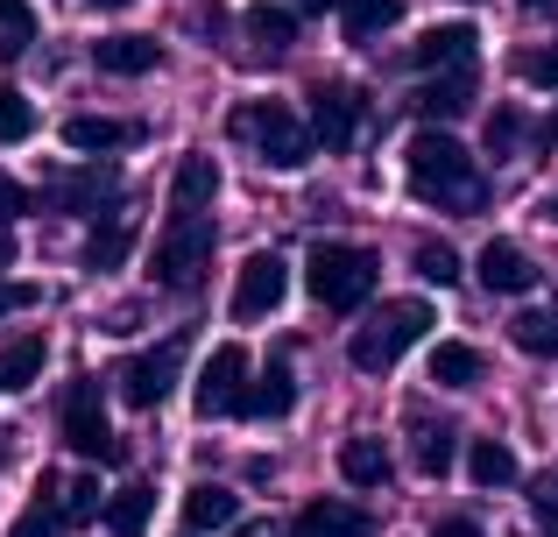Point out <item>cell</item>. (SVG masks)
<instances>
[{
  "mask_svg": "<svg viewBox=\"0 0 558 537\" xmlns=\"http://www.w3.org/2000/svg\"><path fill=\"white\" fill-rule=\"evenodd\" d=\"M227 135L247 142L269 170H304L312 163V135H304V121L283 107V99H247V107H233Z\"/></svg>",
  "mask_w": 558,
  "mask_h": 537,
  "instance_id": "obj_3",
  "label": "cell"
},
{
  "mask_svg": "<svg viewBox=\"0 0 558 537\" xmlns=\"http://www.w3.org/2000/svg\"><path fill=\"white\" fill-rule=\"evenodd\" d=\"M205 263H213V220L178 212V227H170V234L156 241V255H149V276H156L163 290H198Z\"/></svg>",
  "mask_w": 558,
  "mask_h": 537,
  "instance_id": "obj_5",
  "label": "cell"
},
{
  "mask_svg": "<svg viewBox=\"0 0 558 537\" xmlns=\"http://www.w3.org/2000/svg\"><path fill=\"white\" fill-rule=\"evenodd\" d=\"M36 50V8L28 0H0V64Z\"/></svg>",
  "mask_w": 558,
  "mask_h": 537,
  "instance_id": "obj_29",
  "label": "cell"
},
{
  "mask_svg": "<svg viewBox=\"0 0 558 537\" xmlns=\"http://www.w3.org/2000/svg\"><path fill=\"white\" fill-rule=\"evenodd\" d=\"M537 149H545V156L558 149V113H551V121H545V127H537Z\"/></svg>",
  "mask_w": 558,
  "mask_h": 537,
  "instance_id": "obj_42",
  "label": "cell"
},
{
  "mask_svg": "<svg viewBox=\"0 0 558 537\" xmlns=\"http://www.w3.org/2000/svg\"><path fill=\"white\" fill-rule=\"evenodd\" d=\"M517 142H523V113L517 107H495L488 113V156H495V163H509V156H517Z\"/></svg>",
  "mask_w": 558,
  "mask_h": 537,
  "instance_id": "obj_36",
  "label": "cell"
},
{
  "mask_svg": "<svg viewBox=\"0 0 558 537\" xmlns=\"http://www.w3.org/2000/svg\"><path fill=\"white\" fill-rule=\"evenodd\" d=\"M99 510H107V496H99L93 474H78L71 488H57V516H64V524H93Z\"/></svg>",
  "mask_w": 558,
  "mask_h": 537,
  "instance_id": "obj_34",
  "label": "cell"
},
{
  "mask_svg": "<svg viewBox=\"0 0 558 537\" xmlns=\"http://www.w3.org/2000/svg\"><path fill=\"white\" fill-rule=\"evenodd\" d=\"M381 283V263L375 248H354V241H318L304 255V290H312L326 312H361Z\"/></svg>",
  "mask_w": 558,
  "mask_h": 537,
  "instance_id": "obj_2",
  "label": "cell"
},
{
  "mask_svg": "<svg viewBox=\"0 0 558 537\" xmlns=\"http://www.w3.org/2000/svg\"><path fill=\"white\" fill-rule=\"evenodd\" d=\"M28 304H36V290H28V283H0V318H8V312H28Z\"/></svg>",
  "mask_w": 558,
  "mask_h": 537,
  "instance_id": "obj_40",
  "label": "cell"
},
{
  "mask_svg": "<svg viewBox=\"0 0 558 537\" xmlns=\"http://www.w3.org/2000/svg\"><path fill=\"white\" fill-rule=\"evenodd\" d=\"M531 510H537V524H545V537H558V481L551 474H531Z\"/></svg>",
  "mask_w": 558,
  "mask_h": 537,
  "instance_id": "obj_38",
  "label": "cell"
},
{
  "mask_svg": "<svg viewBox=\"0 0 558 537\" xmlns=\"http://www.w3.org/2000/svg\"><path fill=\"white\" fill-rule=\"evenodd\" d=\"M128 248H135V227H128V212H107V220L85 234V269H121L128 263Z\"/></svg>",
  "mask_w": 558,
  "mask_h": 537,
  "instance_id": "obj_23",
  "label": "cell"
},
{
  "mask_svg": "<svg viewBox=\"0 0 558 537\" xmlns=\"http://www.w3.org/2000/svg\"><path fill=\"white\" fill-rule=\"evenodd\" d=\"M0 269H14V234L0 227Z\"/></svg>",
  "mask_w": 558,
  "mask_h": 537,
  "instance_id": "obj_43",
  "label": "cell"
},
{
  "mask_svg": "<svg viewBox=\"0 0 558 537\" xmlns=\"http://www.w3.org/2000/svg\"><path fill=\"white\" fill-rule=\"evenodd\" d=\"M410 269H417L424 276V283H438V290H452V283H460V255H452L446 248V241H417V248H410Z\"/></svg>",
  "mask_w": 558,
  "mask_h": 537,
  "instance_id": "obj_32",
  "label": "cell"
},
{
  "mask_svg": "<svg viewBox=\"0 0 558 537\" xmlns=\"http://www.w3.org/2000/svg\"><path fill=\"white\" fill-rule=\"evenodd\" d=\"M241 22H247V36H255V42H262L269 57L298 42V14H290V8H276V0H255V8H247Z\"/></svg>",
  "mask_w": 558,
  "mask_h": 537,
  "instance_id": "obj_28",
  "label": "cell"
},
{
  "mask_svg": "<svg viewBox=\"0 0 558 537\" xmlns=\"http://www.w3.org/2000/svg\"><path fill=\"white\" fill-rule=\"evenodd\" d=\"M361 113H368V99H361L354 85H312V135L326 142L332 156H340V149H354Z\"/></svg>",
  "mask_w": 558,
  "mask_h": 537,
  "instance_id": "obj_10",
  "label": "cell"
},
{
  "mask_svg": "<svg viewBox=\"0 0 558 537\" xmlns=\"http://www.w3.org/2000/svg\"><path fill=\"white\" fill-rule=\"evenodd\" d=\"M517 453H509V446L502 439H474V446H466V481H474V488H509V481H517Z\"/></svg>",
  "mask_w": 558,
  "mask_h": 537,
  "instance_id": "obj_26",
  "label": "cell"
},
{
  "mask_svg": "<svg viewBox=\"0 0 558 537\" xmlns=\"http://www.w3.org/2000/svg\"><path fill=\"white\" fill-rule=\"evenodd\" d=\"M432 537H481L474 516H446V524H432Z\"/></svg>",
  "mask_w": 558,
  "mask_h": 537,
  "instance_id": "obj_41",
  "label": "cell"
},
{
  "mask_svg": "<svg viewBox=\"0 0 558 537\" xmlns=\"http://www.w3.org/2000/svg\"><path fill=\"white\" fill-rule=\"evenodd\" d=\"M424 332H432V304H424V297H389V304L368 318V326L347 340V354H354L361 375H389L396 361H403L410 346L424 340Z\"/></svg>",
  "mask_w": 558,
  "mask_h": 537,
  "instance_id": "obj_4",
  "label": "cell"
},
{
  "mask_svg": "<svg viewBox=\"0 0 558 537\" xmlns=\"http://www.w3.org/2000/svg\"><path fill=\"white\" fill-rule=\"evenodd\" d=\"M347 42H375L381 28H396V0H340Z\"/></svg>",
  "mask_w": 558,
  "mask_h": 537,
  "instance_id": "obj_31",
  "label": "cell"
},
{
  "mask_svg": "<svg viewBox=\"0 0 558 537\" xmlns=\"http://www.w3.org/2000/svg\"><path fill=\"white\" fill-rule=\"evenodd\" d=\"M517 71L531 85H545V93H558V42H531V50H517Z\"/></svg>",
  "mask_w": 558,
  "mask_h": 537,
  "instance_id": "obj_37",
  "label": "cell"
},
{
  "mask_svg": "<svg viewBox=\"0 0 558 537\" xmlns=\"http://www.w3.org/2000/svg\"><path fill=\"white\" fill-rule=\"evenodd\" d=\"M545 212H551V220H558V198H551V206H545Z\"/></svg>",
  "mask_w": 558,
  "mask_h": 537,
  "instance_id": "obj_47",
  "label": "cell"
},
{
  "mask_svg": "<svg viewBox=\"0 0 558 537\" xmlns=\"http://www.w3.org/2000/svg\"><path fill=\"white\" fill-rule=\"evenodd\" d=\"M481 375H488L481 346H466V340H438V346H432V382H438V389H474Z\"/></svg>",
  "mask_w": 558,
  "mask_h": 537,
  "instance_id": "obj_22",
  "label": "cell"
},
{
  "mask_svg": "<svg viewBox=\"0 0 558 537\" xmlns=\"http://www.w3.org/2000/svg\"><path fill=\"white\" fill-rule=\"evenodd\" d=\"M340 474L354 488H381L396 474V460H389V446H381V439H347L340 446Z\"/></svg>",
  "mask_w": 558,
  "mask_h": 537,
  "instance_id": "obj_25",
  "label": "cell"
},
{
  "mask_svg": "<svg viewBox=\"0 0 558 537\" xmlns=\"http://www.w3.org/2000/svg\"><path fill=\"white\" fill-rule=\"evenodd\" d=\"M227 524H241V496L219 488V481H198L184 496V530L178 537H213V530H227Z\"/></svg>",
  "mask_w": 558,
  "mask_h": 537,
  "instance_id": "obj_17",
  "label": "cell"
},
{
  "mask_svg": "<svg viewBox=\"0 0 558 537\" xmlns=\"http://www.w3.org/2000/svg\"><path fill=\"white\" fill-rule=\"evenodd\" d=\"M452 453H460V431H452V425H432V417H424V403H410V467H417L424 481H446V474H452Z\"/></svg>",
  "mask_w": 558,
  "mask_h": 537,
  "instance_id": "obj_14",
  "label": "cell"
},
{
  "mask_svg": "<svg viewBox=\"0 0 558 537\" xmlns=\"http://www.w3.org/2000/svg\"><path fill=\"white\" fill-rule=\"evenodd\" d=\"M99 516H107L113 537H142V530H149V516H156V488L149 481H128L121 496H107V510H99Z\"/></svg>",
  "mask_w": 558,
  "mask_h": 537,
  "instance_id": "obj_24",
  "label": "cell"
},
{
  "mask_svg": "<svg viewBox=\"0 0 558 537\" xmlns=\"http://www.w3.org/2000/svg\"><path fill=\"white\" fill-rule=\"evenodd\" d=\"M241 537H269V530H262V524H247V530H241Z\"/></svg>",
  "mask_w": 558,
  "mask_h": 537,
  "instance_id": "obj_45",
  "label": "cell"
},
{
  "mask_svg": "<svg viewBox=\"0 0 558 537\" xmlns=\"http://www.w3.org/2000/svg\"><path fill=\"white\" fill-rule=\"evenodd\" d=\"M43 361H50V346L36 340V332H22L14 346H0V396H14V389H28L43 375Z\"/></svg>",
  "mask_w": 558,
  "mask_h": 537,
  "instance_id": "obj_27",
  "label": "cell"
},
{
  "mask_svg": "<svg viewBox=\"0 0 558 537\" xmlns=\"http://www.w3.org/2000/svg\"><path fill=\"white\" fill-rule=\"evenodd\" d=\"M298 411V375H290V361H269V368L247 382L241 396V417H255V425H276V417Z\"/></svg>",
  "mask_w": 558,
  "mask_h": 537,
  "instance_id": "obj_15",
  "label": "cell"
},
{
  "mask_svg": "<svg viewBox=\"0 0 558 537\" xmlns=\"http://www.w3.org/2000/svg\"><path fill=\"white\" fill-rule=\"evenodd\" d=\"M178 361H184V340H163V346H149V354H135L121 368V396H128V411H156V403L178 389Z\"/></svg>",
  "mask_w": 558,
  "mask_h": 537,
  "instance_id": "obj_9",
  "label": "cell"
},
{
  "mask_svg": "<svg viewBox=\"0 0 558 537\" xmlns=\"http://www.w3.org/2000/svg\"><path fill=\"white\" fill-rule=\"evenodd\" d=\"M474 276L488 297H531L537 290V263L517 248V241H488V248L474 255Z\"/></svg>",
  "mask_w": 558,
  "mask_h": 537,
  "instance_id": "obj_11",
  "label": "cell"
},
{
  "mask_svg": "<svg viewBox=\"0 0 558 537\" xmlns=\"http://www.w3.org/2000/svg\"><path fill=\"white\" fill-rule=\"evenodd\" d=\"M219 198V163L213 156H184L178 178H170V212H205Z\"/></svg>",
  "mask_w": 558,
  "mask_h": 537,
  "instance_id": "obj_20",
  "label": "cell"
},
{
  "mask_svg": "<svg viewBox=\"0 0 558 537\" xmlns=\"http://www.w3.org/2000/svg\"><path fill=\"white\" fill-rule=\"evenodd\" d=\"M403 170H410V192H417L424 206H438V212H481L488 206V184H481L474 156H466L446 127H432V121L410 135Z\"/></svg>",
  "mask_w": 558,
  "mask_h": 537,
  "instance_id": "obj_1",
  "label": "cell"
},
{
  "mask_svg": "<svg viewBox=\"0 0 558 537\" xmlns=\"http://www.w3.org/2000/svg\"><path fill=\"white\" fill-rule=\"evenodd\" d=\"M57 488H64V481H57V474H43V481H36V502L22 510V524H14L8 537H57V530H64V516H57Z\"/></svg>",
  "mask_w": 558,
  "mask_h": 537,
  "instance_id": "obj_30",
  "label": "cell"
},
{
  "mask_svg": "<svg viewBox=\"0 0 558 537\" xmlns=\"http://www.w3.org/2000/svg\"><path fill=\"white\" fill-rule=\"evenodd\" d=\"M93 8H128V0H93Z\"/></svg>",
  "mask_w": 558,
  "mask_h": 537,
  "instance_id": "obj_46",
  "label": "cell"
},
{
  "mask_svg": "<svg viewBox=\"0 0 558 537\" xmlns=\"http://www.w3.org/2000/svg\"><path fill=\"white\" fill-rule=\"evenodd\" d=\"M509 340L523 354H558V312H517L509 318Z\"/></svg>",
  "mask_w": 558,
  "mask_h": 537,
  "instance_id": "obj_33",
  "label": "cell"
},
{
  "mask_svg": "<svg viewBox=\"0 0 558 537\" xmlns=\"http://www.w3.org/2000/svg\"><path fill=\"white\" fill-rule=\"evenodd\" d=\"M113 192H121V170H113V163H93V170H78V178L57 184V206H64V212H99Z\"/></svg>",
  "mask_w": 558,
  "mask_h": 537,
  "instance_id": "obj_21",
  "label": "cell"
},
{
  "mask_svg": "<svg viewBox=\"0 0 558 537\" xmlns=\"http://www.w3.org/2000/svg\"><path fill=\"white\" fill-rule=\"evenodd\" d=\"M247 396V346H213L198 368V389H191V403H198V417H233Z\"/></svg>",
  "mask_w": 558,
  "mask_h": 537,
  "instance_id": "obj_7",
  "label": "cell"
},
{
  "mask_svg": "<svg viewBox=\"0 0 558 537\" xmlns=\"http://www.w3.org/2000/svg\"><path fill=\"white\" fill-rule=\"evenodd\" d=\"M93 64L107 71V78H142V71L163 64V42H156V36H99Z\"/></svg>",
  "mask_w": 558,
  "mask_h": 537,
  "instance_id": "obj_18",
  "label": "cell"
},
{
  "mask_svg": "<svg viewBox=\"0 0 558 537\" xmlns=\"http://www.w3.org/2000/svg\"><path fill=\"white\" fill-rule=\"evenodd\" d=\"M474 107V78H466V71H438V78H424L417 93H410V113H417V121H460V113Z\"/></svg>",
  "mask_w": 558,
  "mask_h": 537,
  "instance_id": "obj_16",
  "label": "cell"
},
{
  "mask_svg": "<svg viewBox=\"0 0 558 537\" xmlns=\"http://www.w3.org/2000/svg\"><path fill=\"white\" fill-rule=\"evenodd\" d=\"M64 142L78 156H107V149H128L142 142V121H107V113H71L64 121Z\"/></svg>",
  "mask_w": 558,
  "mask_h": 537,
  "instance_id": "obj_19",
  "label": "cell"
},
{
  "mask_svg": "<svg viewBox=\"0 0 558 537\" xmlns=\"http://www.w3.org/2000/svg\"><path fill=\"white\" fill-rule=\"evenodd\" d=\"M28 135H36V99L0 85V142H28Z\"/></svg>",
  "mask_w": 558,
  "mask_h": 537,
  "instance_id": "obj_35",
  "label": "cell"
},
{
  "mask_svg": "<svg viewBox=\"0 0 558 537\" xmlns=\"http://www.w3.org/2000/svg\"><path fill=\"white\" fill-rule=\"evenodd\" d=\"M474 22H438V28H424L417 42H410V64L417 71H466L474 64Z\"/></svg>",
  "mask_w": 558,
  "mask_h": 537,
  "instance_id": "obj_12",
  "label": "cell"
},
{
  "mask_svg": "<svg viewBox=\"0 0 558 537\" xmlns=\"http://www.w3.org/2000/svg\"><path fill=\"white\" fill-rule=\"evenodd\" d=\"M64 439H71V453H85V460H121V439H113V425H107L99 382H71V396H64Z\"/></svg>",
  "mask_w": 558,
  "mask_h": 537,
  "instance_id": "obj_8",
  "label": "cell"
},
{
  "mask_svg": "<svg viewBox=\"0 0 558 537\" xmlns=\"http://www.w3.org/2000/svg\"><path fill=\"white\" fill-rule=\"evenodd\" d=\"M22 212H28V192H22L14 178H0V227H14Z\"/></svg>",
  "mask_w": 558,
  "mask_h": 537,
  "instance_id": "obj_39",
  "label": "cell"
},
{
  "mask_svg": "<svg viewBox=\"0 0 558 537\" xmlns=\"http://www.w3.org/2000/svg\"><path fill=\"white\" fill-rule=\"evenodd\" d=\"M290 537H375V516L354 510V502H340V496H318L290 516Z\"/></svg>",
  "mask_w": 558,
  "mask_h": 537,
  "instance_id": "obj_13",
  "label": "cell"
},
{
  "mask_svg": "<svg viewBox=\"0 0 558 537\" xmlns=\"http://www.w3.org/2000/svg\"><path fill=\"white\" fill-rule=\"evenodd\" d=\"M523 8H531V14H551V8H558V0H523Z\"/></svg>",
  "mask_w": 558,
  "mask_h": 537,
  "instance_id": "obj_44",
  "label": "cell"
},
{
  "mask_svg": "<svg viewBox=\"0 0 558 537\" xmlns=\"http://www.w3.org/2000/svg\"><path fill=\"white\" fill-rule=\"evenodd\" d=\"M283 297H290V263L276 248H255L233 276V326H262Z\"/></svg>",
  "mask_w": 558,
  "mask_h": 537,
  "instance_id": "obj_6",
  "label": "cell"
}]
</instances>
